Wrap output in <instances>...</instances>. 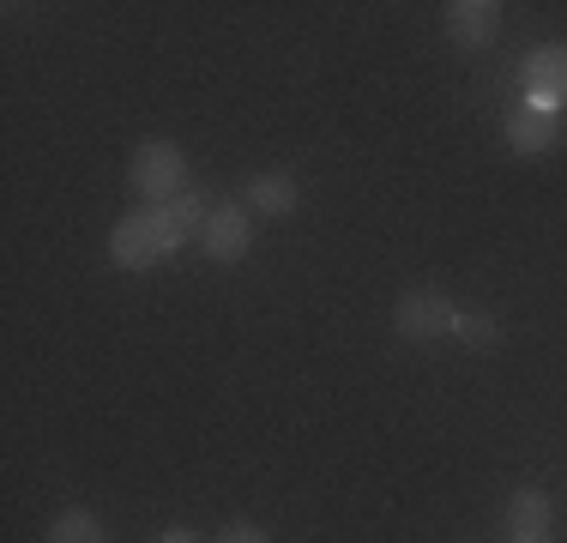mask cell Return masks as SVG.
Returning <instances> with one entry per match:
<instances>
[{
  "instance_id": "cell-13",
  "label": "cell",
  "mask_w": 567,
  "mask_h": 543,
  "mask_svg": "<svg viewBox=\"0 0 567 543\" xmlns=\"http://www.w3.org/2000/svg\"><path fill=\"white\" fill-rule=\"evenodd\" d=\"M212 543H272V537H266L254 520H229V525H224V532L212 537Z\"/></svg>"
},
{
  "instance_id": "cell-5",
  "label": "cell",
  "mask_w": 567,
  "mask_h": 543,
  "mask_svg": "<svg viewBox=\"0 0 567 543\" xmlns=\"http://www.w3.org/2000/svg\"><path fill=\"white\" fill-rule=\"evenodd\" d=\"M248 242H254V224H248V206H212L206 217V229H199V254L206 260H218V266H236L241 254H248Z\"/></svg>"
},
{
  "instance_id": "cell-12",
  "label": "cell",
  "mask_w": 567,
  "mask_h": 543,
  "mask_svg": "<svg viewBox=\"0 0 567 543\" xmlns=\"http://www.w3.org/2000/svg\"><path fill=\"white\" fill-rule=\"evenodd\" d=\"M453 338H458V345H471V350H495V345H502V326H495L489 315H458Z\"/></svg>"
},
{
  "instance_id": "cell-14",
  "label": "cell",
  "mask_w": 567,
  "mask_h": 543,
  "mask_svg": "<svg viewBox=\"0 0 567 543\" xmlns=\"http://www.w3.org/2000/svg\"><path fill=\"white\" fill-rule=\"evenodd\" d=\"M157 543H199V537H194V532H187V525H169V532H164V537H157Z\"/></svg>"
},
{
  "instance_id": "cell-4",
  "label": "cell",
  "mask_w": 567,
  "mask_h": 543,
  "mask_svg": "<svg viewBox=\"0 0 567 543\" xmlns=\"http://www.w3.org/2000/svg\"><path fill=\"white\" fill-rule=\"evenodd\" d=\"M525 103L537 109H567V43H537L525 54Z\"/></svg>"
},
{
  "instance_id": "cell-2",
  "label": "cell",
  "mask_w": 567,
  "mask_h": 543,
  "mask_svg": "<svg viewBox=\"0 0 567 543\" xmlns=\"http://www.w3.org/2000/svg\"><path fill=\"white\" fill-rule=\"evenodd\" d=\"M127 187L145 206H169L187 194V152L175 140H140L127 157Z\"/></svg>"
},
{
  "instance_id": "cell-1",
  "label": "cell",
  "mask_w": 567,
  "mask_h": 543,
  "mask_svg": "<svg viewBox=\"0 0 567 543\" xmlns=\"http://www.w3.org/2000/svg\"><path fill=\"white\" fill-rule=\"evenodd\" d=\"M175 248H182V229H175L169 206H140L110 229V260L121 272H152V266H164Z\"/></svg>"
},
{
  "instance_id": "cell-11",
  "label": "cell",
  "mask_w": 567,
  "mask_h": 543,
  "mask_svg": "<svg viewBox=\"0 0 567 543\" xmlns=\"http://www.w3.org/2000/svg\"><path fill=\"white\" fill-rule=\"evenodd\" d=\"M169 217H175V229H182V242H199V229H206L212 206H206V194H194V187H187L182 199H169Z\"/></svg>"
},
{
  "instance_id": "cell-15",
  "label": "cell",
  "mask_w": 567,
  "mask_h": 543,
  "mask_svg": "<svg viewBox=\"0 0 567 543\" xmlns=\"http://www.w3.org/2000/svg\"><path fill=\"white\" fill-rule=\"evenodd\" d=\"M513 543H549V537H513Z\"/></svg>"
},
{
  "instance_id": "cell-3",
  "label": "cell",
  "mask_w": 567,
  "mask_h": 543,
  "mask_svg": "<svg viewBox=\"0 0 567 543\" xmlns=\"http://www.w3.org/2000/svg\"><path fill=\"white\" fill-rule=\"evenodd\" d=\"M393 326H399V338H411V345H435V338H453L458 303L441 290V284H411V290L393 303Z\"/></svg>"
},
{
  "instance_id": "cell-9",
  "label": "cell",
  "mask_w": 567,
  "mask_h": 543,
  "mask_svg": "<svg viewBox=\"0 0 567 543\" xmlns=\"http://www.w3.org/2000/svg\"><path fill=\"white\" fill-rule=\"evenodd\" d=\"M549 525H556V501H549L544 489H519V495L507 501V532L513 537H549Z\"/></svg>"
},
{
  "instance_id": "cell-7",
  "label": "cell",
  "mask_w": 567,
  "mask_h": 543,
  "mask_svg": "<svg viewBox=\"0 0 567 543\" xmlns=\"http://www.w3.org/2000/svg\"><path fill=\"white\" fill-rule=\"evenodd\" d=\"M556 133H561V121L549 115V109H537V103L507 109V145L519 157H544L549 145H556Z\"/></svg>"
},
{
  "instance_id": "cell-10",
  "label": "cell",
  "mask_w": 567,
  "mask_h": 543,
  "mask_svg": "<svg viewBox=\"0 0 567 543\" xmlns=\"http://www.w3.org/2000/svg\"><path fill=\"white\" fill-rule=\"evenodd\" d=\"M49 543H103V520L91 508H66L49 525Z\"/></svg>"
},
{
  "instance_id": "cell-6",
  "label": "cell",
  "mask_w": 567,
  "mask_h": 543,
  "mask_svg": "<svg viewBox=\"0 0 567 543\" xmlns=\"http://www.w3.org/2000/svg\"><path fill=\"white\" fill-rule=\"evenodd\" d=\"M441 19H447V37L458 49H489L502 37V7L495 0H447Z\"/></svg>"
},
{
  "instance_id": "cell-8",
  "label": "cell",
  "mask_w": 567,
  "mask_h": 543,
  "mask_svg": "<svg viewBox=\"0 0 567 543\" xmlns=\"http://www.w3.org/2000/svg\"><path fill=\"white\" fill-rule=\"evenodd\" d=\"M241 206H254V212H266V217H290L296 206H302V194H296V182L284 170H260V175H248V182H241Z\"/></svg>"
}]
</instances>
